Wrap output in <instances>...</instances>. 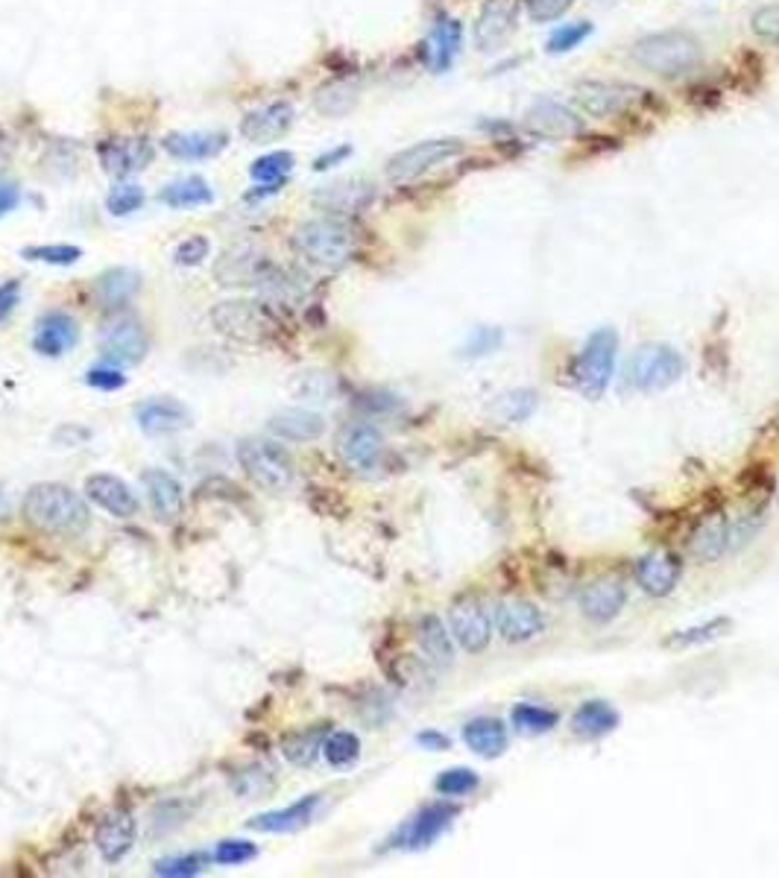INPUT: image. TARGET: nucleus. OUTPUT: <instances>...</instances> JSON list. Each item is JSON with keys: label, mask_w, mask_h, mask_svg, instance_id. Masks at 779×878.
Listing matches in <instances>:
<instances>
[{"label": "nucleus", "mask_w": 779, "mask_h": 878, "mask_svg": "<svg viewBox=\"0 0 779 878\" xmlns=\"http://www.w3.org/2000/svg\"><path fill=\"white\" fill-rule=\"evenodd\" d=\"M267 266L264 255H256L252 249H229L220 264H217V279L220 284H256L261 270Z\"/></svg>", "instance_id": "nucleus-32"}, {"label": "nucleus", "mask_w": 779, "mask_h": 878, "mask_svg": "<svg viewBox=\"0 0 779 878\" xmlns=\"http://www.w3.org/2000/svg\"><path fill=\"white\" fill-rule=\"evenodd\" d=\"M238 463L249 481L264 492H284L293 483V457L270 439H243L238 446Z\"/></svg>", "instance_id": "nucleus-4"}, {"label": "nucleus", "mask_w": 779, "mask_h": 878, "mask_svg": "<svg viewBox=\"0 0 779 878\" xmlns=\"http://www.w3.org/2000/svg\"><path fill=\"white\" fill-rule=\"evenodd\" d=\"M142 206H144V191L138 185H115L106 197L108 215L115 217L133 215V211H138Z\"/></svg>", "instance_id": "nucleus-48"}, {"label": "nucleus", "mask_w": 779, "mask_h": 878, "mask_svg": "<svg viewBox=\"0 0 779 878\" xmlns=\"http://www.w3.org/2000/svg\"><path fill=\"white\" fill-rule=\"evenodd\" d=\"M464 741L472 753L496 759L507 750V727L498 718H475L464 727Z\"/></svg>", "instance_id": "nucleus-30"}, {"label": "nucleus", "mask_w": 779, "mask_h": 878, "mask_svg": "<svg viewBox=\"0 0 779 878\" xmlns=\"http://www.w3.org/2000/svg\"><path fill=\"white\" fill-rule=\"evenodd\" d=\"M258 855V846L249 840H224L217 844V849L211 853V861L224 864V867H241V864L252 861Z\"/></svg>", "instance_id": "nucleus-49"}, {"label": "nucleus", "mask_w": 779, "mask_h": 878, "mask_svg": "<svg viewBox=\"0 0 779 878\" xmlns=\"http://www.w3.org/2000/svg\"><path fill=\"white\" fill-rule=\"evenodd\" d=\"M750 27H754L756 35L779 42V3H768V7L756 9L754 18H750Z\"/></svg>", "instance_id": "nucleus-51"}, {"label": "nucleus", "mask_w": 779, "mask_h": 878, "mask_svg": "<svg viewBox=\"0 0 779 878\" xmlns=\"http://www.w3.org/2000/svg\"><path fill=\"white\" fill-rule=\"evenodd\" d=\"M325 422L320 414H311V410H282L270 419V431L276 433L279 439H288V442H308V439H316L323 433Z\"/></svg>", "instance_id": "nucleus-31"}, {"label": "nucleus", "mask_w": 779, "mask_h": 878, "mask_svg": "<svg viewBox=\"0 0 779 878\" xmlns=\"http://www.w3.org/2000/svg\"><path fill=\"white\" fill-rule=\"evenodd\" d=\"M416 641L432 662L448 665L455 659V645H451V633L443 627L437 615H423L416 624Z\"/></svg>", "instance_id": "nucleus-36"}, {"label": "nucleus", "mask_w": 779, "mask_h": 878, "mask_svg": "<svg viewBox=\"0 0 779 878\" xmlns=\"http://www.w3.org/2000/svg\"><path fill=\"white\" fill-rule=\"evenodd\" d=\"M135 840V820L133 814L126 808H115V812L103 814V820L97 823V832H94V844H97L103 861L115 864L121 861L129 849H133Z\"/></svg>", "instance_id": "nucleus-22"}, {"label": "nucleus", "mask_w": 779, "mask_h": 878, "mask_svg": "<svg viewBox=\"0 0 779 878\" xmlns=\"http://www.w3.org/2000/svg\"><path fill=\"white\" fill-rule=\"evenodd\" d=\"M349 156H352V147H349V144H343V147H337V149H329V153H323V156L316 158L314 170H325V167L341 165L343 158H349Z\"/></svg>", "instance_id": "nucleus-55"}, {"label": "nucleus", "mask_w": 779, "mask_h": 878, "mask_svg": "<svg viewBox=\"0 0 779 878\" xmlns=\"http://www.w3.org/2000/svg\"><path fill=\"white\" fill-rule=\"evenodd\" d=\"M135 419L142 425V431L158 437V433L185 431L191 425V410L183 401H176V398H147L135 410Z\"/></svg>", "instance_id": "nucleus-23"}, {"label": "nucleus", "mask_w": 779, "mask_h": 878, "mask_svg": "<svg viewBox=\"0 0 779 878\" xmlns=\"http://www.w3.org/2000/svg\"><path fill=\"white\" fill-rule=\"evenodd\" d=\"M18 199H21V194H18L15 185L0 182V217L9 215V211L18 206Z\"/></svg>", "instance_id": "nucleus-56"}, {"label": "nucleus", "mask_w": 779, "mask_h": 878, "mask_svg": "<svg viewBox=\"0 0 779 878\" xmlns=\"http://www.w3.org/2000/svg\"><path fill=\"white\" fill-rule=\"evenodd\" d=\"M18 296H21V282L9 279V282L0 284V323H7L9 314L15 311Z\"/></svg>", "instance_id": "nucleus-54"}, {"label": "nucleus", "mask_w": 779, "mask_h": 878, "mask_svg": "<svg viewBox=\"0 0 779 878\" xmlns=\"http://www.w3.org/2000/svg\"><path fill=\"white\" fill-rule=\"evenodd\" d=\"M619 712L606 700H586V703L574 712L572 718V730L574 735L581 738H601L610 735V732L619 727Z\"/></svg>", "instance_id": "nucleus-34"}, {"label": "nucleus", "mask_w": 779, "mask_h": 878, "mask_svg": "<svg viewBox=\"0 0 779 878\" xmlns=\"http://www.w3.org/2000/svg\"><path fill=\"white\" fill-rule=\"evenodd\" d=\"M293 249L320 270H341L355 252V234L337 217L308 220L293 232Z\"/></svg>", "instance_id": "nucleus-3"}, {"label": "nucleus", "mask_w": 779, "mask_h": 878, "mask_svg": "<svg viewBox=\"0 0 779 878\" xmlns=\"http://www.w3.org/2000/svg\"><path fill=\"white\" fill-rule=\"evenodd\" d=\"M357 100V85L349 83V80H334V83L323 85L316 92V108L323 115H343L349 108L355 106Z\"/></svg>", "instance_id": "nucleus-39"}, {"label": "nucleus", "mask_w": 779, "mask_h": 878, "mask_svg": "<svg viewBox=\"0 0 779 878\" xmlns=\"http://www.w3.org/2000/svg\"><path fill=\"white\" fill-rule=\"evenodd\" d=\"M142 284V275L129 270V266H115V270H106L100 275L97 284H94V296L103 307H121L124 302L133 299V293L138 291Z\"/></svg>", "instance_id": "nucleus-33"}, {"label": "nucleus", "mask_w": 779, "mask_h": 878, "mask_svg": "<svg viewBox=\"0 0 779 878\" xmlns=\"http://www.w3.org/2000/svg\"><path fill=\"white\" fill-rule=\"evenodd\" d=\"M683 373H686V360H683L677 348L651 343V346H642L633 355L631 369H627V381H631V387H636L642 393H656L672 387L674 381H681Z\"/></svg>", "instance_id": "nucleus-8"}, {"label": "nucleus", "mask_w": 779, "mask_h": 878, "mask_svg": "<svg viewBox=\"0 0 779 878\" xmlns=\"http://www.w3.org/2000/svg\"><path fill=\"white\" fill-rule=\"evenodd\" d=\"M27 524L53 536H80L92 524V513L83 498L65 483H35L21 501Z\"/></svg>", "instance_id": "nucleus-1"}, {"label": "nucleus", "mask_w": 779, "mask_h": 878, "mask_svg": "<svg viewBox=\"0 0 779 878\" xmlns=\"http://www.w3.org/2000/svg\"><path fill=\"white\" fill-rule=\"evenodd\" d=\"M85 495L92 498L100 510L115 515V519H133V515H138V506H142L133 489L126 487L121 478H115V474H92L85 481Z\"/></svg>", "instance_id": "nucleus-21"}, {"label": "nucleus", "mask_w": 779, "mask_h": 878, "mask_svg": "<svg viewBox=\"0 0 779 878\" xmlns=\"http://www.w3.org/2000/svg\"><path fill=\"white\" fill-rule=\"evenodd\" d=\"M546 615L531 600H501L496 606L498 636L505 641H531L546 633Z\"/></svg>", "instance_id": "nucleus-18"}, {"label": "nucleus", "mask_w": 779, "mask_h": 878, "mask_svg": "<svg viewBox=\"0 0 779 878\" xmlns=\"http://www.w3.org/2000/svg\"><path fill=\"white\" fill-rule=\"evenodd\" d=\"M158 199L170 208H194L208 206L215 199V191H211V185L202 176H185V179H176L167 188H162Z\"/></svg>", "instance_id": "nucleus-37"}, {"label": "nucleus", "mask_w": 779, "mask_h": 878, "mask_svg": "<svg viewBox=\"0 0 779 878\" xmlns=\"http://www.w3.org/2000/svg\"><path fill=\"white\" fill-rule=\"evenodd\" d=\"M560 723V714L554 709H546V705H533V703H522L513 709V727L519 732H528V735H542V732H551Z\"/></svg>", "instance_id": "nucleus-40"}, {"label": "nucleus", "mask_w": 779, "mask_h": 878, "mask_svg": "<svg viewBox=\"0 0 779 878\" xmlns=\"http://www.w3.org/2000/svg\"><path fill=\"white\" fill-rule=\"evenodd\" d=\"M229 144L226 133H170L162 138V147L183 161H206L220 156Z\"/></svg>", "instance_id": "nucleus-28"}, {"label": "nucleus", "mask_w": 779, "mask_h": 878, "mask_svg": "<svg viewBox=\"0 0 779 878\" xmlns=\"http://www.w3.org/2000/svg\"><path fill=\"white\" fill-rule=\"evenodd\" d=\"M80 328L76 320L65 311H48L44 316H39L33 334V348L44 357H62L67 348L76 346Z\"/></svg>", "instance_id": "nucleus-20"}, {"label": "nucleus", "mask_w": 779, "mask_h": 878, "mask_svg": "<svg viewBox=\"0 0 779 878\" xmlns=\"http://www.w3.org/2000/svg\"><path fill=\"white\" fill-rule=\"evenodd\" d=\"M519 12H522V0H484L472 30V39L478 44V50L501 48L516 33Z\"/></svg>", "instance_id": "nucleus-13"}, {"label": "nucleus", "mask_w": 779, "mask_h": 878, "mask_svg": "<svg viewBox=\"0 0 779 878\" xmlns=\"http://www.w3.org/2000/svg\"><path fill=\"white\" fill-rule=\"evenodd\" d=\"M642 88L631 83H613V80H583L574 85V103L583 108V115L595 121L624 115L633 103L642 100Z\"/></svg>", "instance_id": "nucleus-10"}, {"label": "nucleus", "mask_w": 779, "mask_h": 878, "mask_svg": "<svg viewBox=\"0 0 779 878\" xmlns=\"http://www.w3.org/2000/svg\"><path fill=\"white\" fill-rule=\"evenodd\" d=\"M208 861H211V855H206V853L174 855V858L156 861L153 872H156V876H167V878H188V876H197V872L206 870Z\"/></svg>", "instance_id": "nucleus-44"}, {"label": "nucleus", "mask_w": 779, "mask_h": 878, "mask_svg": "<svg viewBox=\"0 0 779 878\" xmlns=\"http://www.w3.org/2000/svg\"><path fill=\"white\" fill-rule=\"evenodd\" d=\"M683 577V563L668 551H651L636 563V581L651 597L672 595Z\"/></svg>", "instance_id": "nucleus-19"}, {"label": "nucleus", "mask_w": 779, "mask_h": 878, "mask_svg": "<svg viewBox=\"0 0 779 878\" xmlns=\"http://www.w3.org/2000/svg\"><path fill=\"white\" fill-rule=\"evenodd\" d=\"M460 44H464V30L457 24L455 18L439 15L432 27V35H428V65L443 74L451 62L460 53Z\"/></svg>", "instance_id": "nucleus-29"}, {"label": "nucleus", "mask_w": 779, "mask_h": 878, "mask_svg": "<svg viewBox=\"0 0 779 878\" xmlns=\"http://www.w3.org/2000/svg\"><path fill=\"white\" fill-rule=\"evenodd\" d=\"M291 170H293V153L279 149V153H267V156L256 158L252 167H249V176H252L256 182H282V179H288Z\"/></svg>", "instance_id": "nucleus-41"}, {"label": "nucleus", "mask_w": 779, "mask_h": 878, "mask_svg": "<svg viewBox=\"0 0 779 878\" xmlns=\"http://www.w3.org/2000/svg\"><path fill=\"white\" fill-rule=\"evenodd\" d=\"M730 630V621L727 618H715L709 624H697V627H688V630L674 633L665 645L668 647H692V645H704V641H713V638L724 636Z\"/></svg>", "instance_id": "nucleus-46"}, {"label": "nucleus", "mask_w": 779, "mask_h": 878, "mask_svg": "<svg viewBox=\"0 0 779 878\" xmlns=\"http://www.w3.org/2000/svg\"><path fill=\"white\" fill-rule=\"evenodd\" d=\"M316 808H320V794H308L302 796V799H297V803L288 805V808H282V812H267L252 817V820H249V829L270 832V835H276V832H279V835H282V832H297L314 820Z\"/></svg>", "instance_id": "nucleus-27"}, {"label": "nucleus", "mask_w": 779, "mask_h": 878, "mask_svg": "<svg viewBox=\"0 0 779 878\" xmlns=\"http://www.w3.org/2000/svg\"><path fill=\"white\" fill-rule=\"evenodd\" d=\"M12 161V142H9V135L0 129V170Z\"/></svg>", "instance_id": "nucleus-58"}, {"label": "nucleus", "mask_w": 779, "mask_h": 878, "mask_svg": "<svg viewBox=\"0 0 779 878\" xmlns=\"http://www.w3.org/2000/svg\"><path fill=\"white\" fill-rule=\"evenodd\" d=\"M85 384L89 387H94V390H121L126 384V378L121 373H117L115 366H100V369H89V375H85Z\"/></svg>", "instance_id": "nucleus-53"}, {"label": "nucleus", "mask_w": 779, "mask_h": 878, "mask_svg": "<svg viewBox=\"0 0 779 878\" xmlns=\"http://www.w3.org/2000/svg\"><path fill=\"white\" fill-rule=\"evenodd\" d=\"M147 332L129 311H117L100 325V355L108 366H135L147 355Z\"/></svg>", "instance_id": "nucleus-6"}, {"label": "nucleus", "mask_w": 779, "mask_h": 878, "mask_svg": "<svg viewBox=\"0 0 779 878\" xmlns=\"http://www.w3.org/2000/svg\"><path fill=\"white\" fill-rule=\"evenodd\" d=\"M325 762L332 767H349L361 755V741L355 732H332L323 744Z\"/></svg>", "instance_id": "nucleus-42"}, {"label": "nucleus", "mask_w": 779, "mask_h": 878, "mask_svg": "<svg viewBox=\"0 0 779 878\" xmlns=\"http://www.w3.org/2000/svg\"><path fill=\"white\" fill-rule=\"evenodd\" d=\"M297 121V108L288 100H273L267 106L252 108L247 117L241 121V135L252 144H270L279 142L282 135H288V129Z\"/></svg>", "instance_id": "nucleus-16"}, {"label": "nucleus", "mask_w": 779, "mask_h": 878, "mask_svg": "<svg viewBox=\"0 0 779 878\" xmlns=\"http://www.w3.org/2000/svg\"><path fill=\"white\" fill-rule=\"evenodd\" d=\"M627 604V588L622 581H595L581 592V613L589 621H613Z\"/></svg>", "instance_id": "nucleus-25"}, {"label": "nucleus", "mask_w": 779, "mask_h": 878, "mask_svg": "<svg viewBox=\"0 0 779 878\" xmlns=\"http://www.w3.org/2000/svg\"><path fill=\"white\" fill-rule=\"evenodd\" d=\"M142 483L147 489L149 506L156 513L158 522H176L183 515V487L174 474L162 472V469H149L142 474Z\"/></svg>", "instance_id": "nucleus-26"}, {"label": "nucleus", "mask_w": 779, "mask_h": 878, "mask_svg": "<svg viewBox=\"0 0 779 878\" xmlns=\"http://www.w3.org/2000/svg\"><path fill=\"white\" fill-rule=\"evenodd\" d=\"M208 249H211V243H208V238H202V234H194V238H185L179 247H176L174 258L176 264L179 266H197L202 264L208 258Z\"/></svg>", "instance_id": "nucleus-50"}, {"label": "nucleus", "mask_w": 779, "mask_h": 878, "mask_svg": "<svg viewBox=\"0 0 779 878\" xmlns=\"http://www.w3.org/2000/svg\"><path fill=\"white\" fill-rule=\"evenodd\" d=\"M478 785H481V780H478V773L469 771V767H451V771H443L437 776V782H434L437 794L443 796H466L472 794V791H478Z\"/></svg>", "instance_id": "nucleus-45"}, {"label": "nucleus", "mask_w": 779, "mask_h": 878, "mask_svg": "<svg viewBox=\"0 0 779 878\" xmlns=\"http://www.w3.org/2000/svg\"><path fill=\"white\" fill-rule=\"evenodd\" d=\"M633 62L645 67L647 74L663 76V80H681V76L695 74L704 65V44L686 30H663L638 39L631 50Z\"/></svg>", "instance_id": "nucleus-2"}, {"label": "nucleus", "mask_w": 779, "mask_h": 878, "mask_svg": "<svg viewBox=\"0 0 779 878\" xmlns=\"http://www.w3.org/2000/svg\"><path fill=\"white\" fill-rule=\"evenodd\" d=\"M100 165L106 170L108 176L115 179H124V176H133L138 170L153 161L156 149H153V142L144 138V135H117V138H108V142L100 144L97 149Z\"/></svg>", "instance_id": "nucleus-12"}, {"label": "nucleus", "mask_w": 779, "mask_h": 878, "mask_svg": "<svg viewBox=\"0 0 779 878\" xmlns=\"http://www.w3.org/2000/svg\"><path fill=\"white\" fill-rule=\"evenodd\" d=\"M730 547V519L715 510L706 513L700 522L695 524V531L688 536V554L700 560V563H713L718 556Z\"/></svg>", "instance_id": "nucleus-24"}, {"label": "nucleus", "mask_w": 779, "mask_h": 878, "mask_svg": "<svg viewBox=\"0 0 779 878\" xmlns=\"http://www.w3.org/2000/svg\"><path fill=\"white\" fill-rule=\"evenodd\" d=\"M466 153V144L460 138H428L419 142L414 147L402 149L387 161V179L396 185L414 182L419 176H425L434 167L455 161Z\"/></svg>", "instance_id": "nucleus-7"}, {"label": "nucleus", "mask_w": 779, "mask_h": 878, "mask_svg": "<svg viewBox=\"0 0 779 878\" xmlns=\"http://www.w3.org/2000/svg\"><path fill=\"white\" fill-rule=\"evenodd\" d=\"M448 633L469 654H481L492 641V621L478 597H460L448 609Z\"/></svg>", "instance_id": "nucleus-11"}, {"label": "nucleus", "mask_w": 779, "mask_h": 878, "mask_svg": "<svg viewBox=\"0 0 779 878\" xmlns=\"http://www.w3.org/2000/svg\"><path fill=\"white\" fill-rule=\"evenodd\" d=\"M3 513H7V498L0 495V515H3Z\"/></svg>", "instance_id": "nucleus-59"}, {"label": "nucleus", "mask_w": 779, "mask_h": 878, "mask_svg": "<svg viewBox=\"0 0 779 878\" xmlns=\"http://www.w3.org/2000/svg\"><path fill=\"white\" fill-rule=\"evenodd\" d=\"M325 738H329V723H316L311 730L297 732L284 741V755L288 762L297 764V767H311L316 762V755L323 753Z\"/></svg>", "instance_id": "nucleus-38"}, {"label": "nucleus", "mask_w": 779, "mask_h": 878, "mask_svg": "<svg viewBox=\"0 0 779 878\" xmlns=\"http://www.w3.org/2000/svg\"><path fill=\"white\" fill-rule=\"evenodd\" d=\"M21 258H27V261H42V264L67 266L76 264L83 258V249L74 247V243H48V247L21 249Z\"/></svg>", "instance_id": "nucleus-43"}, {"label": "nucleus", "mask_w": 779, "mask_h": 878, "mask_svg": "<svg viewBox=\"0 0 779 878\" xmlns=\"http://www.w3.org/2000/svg\"><path fill=\"white\" fill-rule=\"evenodd\" d=\"M373 199V188L364 182H337L329 185L323 191L316 194L314 202L316 206L329 208L332 215H352V211H361L366 208V202Z\"/></svg>", "instance_id": "nucleus-35"}, {"label": "nucleus", "mask_w": 779, "mask_h": 878, "mask_svg": "<svg viewBox=\"0 0 779 878\" xmlns=\"http://www.w3.org/2000/svg\"><path fill=\"white\" fill-rule=\"evenodd\" d=\"M455 817H457L455 805L448 803L425 805L423 812L414 814V817L393 835V846H398V849H425V846H432L434 840L455 823Z\"/></svg>", "instance_id": "nucleus-14"}, {"label": "nucleus", "mask_w": 779, "mask_h": 878, "mask_svg": "<svg viewBox=\"0 0 779 878\" xmlns=\"http://www.w3.org/2000/svg\"><path fill=\"white\" fill-rule=\"evenodd\" d=\"M211 323L220 334L235 337L241 343H261L270 337V332L276 328L273 316L261 302H220L211 311Z\"/></svg>", "instance_id": "nucleus-9"}, {"label": "nucleus", "mask_w": 779, "mask_h": 878, "mask_svg": "<svg viewBox=\"0 0 779 878\" xmlns=\"http://www.w3.org/2000/svg\"><path fill=\"white\" fill-rule=\"evenodd\" d=\"M416 741H419L423 746H428V750H437V753L448 746V738L439 735V732H419V735H416Z\"/></svg>", "instance_id": "nucleus-57"}, {"label": "nucleus", "mask_w": 779, "mask_h": 878, "mask_svg": "<svg viewBox=\"0 0 779 878\" xmlns=\"http://www.w3.org/2000/svg\"><path fill=\"white\" fill-rule=\"evenodd\" d=\"M524 126L531 129L537 138H548V142H563L572 135L581 133V117L574 115L572 108H565L557 100H537L528 115H524Z\"/></svg>", "instance_id": "nucleus-17"}, {"label": "nucleus", "mask_w": 779, "mask_h": 878, "mask_svg": "<svg viewBox=\"0 0 779 878\" xmlns=\"http://www.w3.org/2000/svg\"><path fill=\"white\" fill-rule=\"evenodd\" d=\"M589 35H592V24L589 21H574V24L557 27L551 39H548V50L551 53H569V50L581 48Z\"/></svg>", "instance_id": "nucleus-47"}, {"label": "nucleus", "mask_w": 779, "mask_h": 878, "mask_svg": "<svg viewBox=\"0 0 779 878\" xmlns=\"http://www.w3.org/2000/svg\"><path fill=\"white\" fill-rule=\"evenodd\" d=\"M615 355H619V334L613 328H598L574 360V384L586 398H601L613 381Z\"/></svg>", "instance_id": "nucleus-5"}, {"label": "nucleus", "mask_w": 779, "mask_h": 878, "mask_svg": "<svg viewBox=\"0 0 779 878\" xmlns=\"http://www.w3.org/2000/svg\"><path fill=\"white\" fill-rule=\"evenodd\" d=\"M572 3L574 0H524V9H528L531 21L546 24V21H554V18L563 15Z\"/></svg>", "instance_id": "nucleus-52"}, {"label": "nucleus", "mask_w": 779, "mask_h": 878, "mask_svg": "<svg viewBox=\"0 0 779 878\" xmlns=\"http://www.w3.org/2000/svg\"><path fill=\"white\" fill-rule=\"evenodd\" d=\"M384 451V439L382 433L375 431L373 425L355 422L346 425L341 433H337V454L343 457V463L352 466L355 472H370L378 466Z\"/></svg>", "instance_id": "nucleus-15"}]
</instances>
